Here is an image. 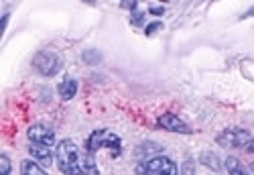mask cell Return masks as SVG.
<instances>
[{
	"label": "cell",
	"mask_w": 254,
	"mask_h": 175,
	"mask_svg": "<svg viewBox=\"0 0 254 175\" xmlns=\"http://www.w3.org/2000/svg\"><path fill=\"white\" fill-rule=\"evenodd\" d=\"M159 29H163V25H161V23H153V25H149V27H146V29H144V33H146V35H149V37H151V35H153V33H157Z\"/></svg>",
	"instance_id": "18"
},
{
	"label": "cell",
	"mask_w": 254,
	"mask_h": 175,
	"mask_svg": "<svg viewBox=\"0 0 254 175\" xmlns=\"http://www.w3.org/2000/svg\"><path fill=\"white\" fill-rule=\"evenodd\" d=\"M199 163L205 165V167H209V169H214V171H220L222 169V163H220L218 155H216V153H209V151H203L201 153V155H199Z\"/></svg>",
	"instance_id": "12"
},
{
	"label": "cell",
	"mask_w": 254,
	"mask_h": 175,
	"mask_svg": "<svg viewBox=\"0 0 254 175\" xmlns=\"http://www.w3.org/2000/svg\"><path fill=\"white\" fill-rule=\"evenodd\" d=\"M100 149H108L114 157L120 155V151H122V141L118 135H114L112 130L108 128H98L94 130V133L88 137L86 141V151L90 153V155H94V153H98Z\"/></svg>",
	"instance_id": "2"
},
{
	"label": "cell",
	"mask_w": 254,
	"mask_h": 175,
	"mask_svg": "<svg viewBox=\"0 0 254 175\" xmlns=\"http://www.w3.org/2000/svg\"><path fill=\"white\" fill-rule=\"evenodd\" d=\"M130 23L132 25H136V27H140L142 23H144V12H140V10H136L132 16H130Z\"/></svg>",
	"instance_id": "16"
},
{
	"label": "cell",
	"mask_w": 254,
	"mask_h": 175,
	"mask_svg": "<svg viewBox=\"0 0 254 175\" xmlns=\"http://www.w3.org/2000/svg\"><path fill=\"white\" fill-rule=\"evenodd\" d=\"M161 151H163L161 145H155V143H142V145L136 147V157L144 161V159H151L149 155H153V153H161Z\"/></svg>",
	"instance_id": "11"
},
{
	"label": "cell",
	"mask_w": 254,
	"mask_h": 175,
	"mask_svg": "<svg viewBox=\"0 0 254 175\" xmlns=\"http://www.w3.org/2000/svg\"><path fill=\"white\" fill-rule=\"evenodd\" d=\"M0 163H2V175H10V159H8V155L0 157Z\"/></svg>",
	"instance_id": "17"
},
{
	"label": "cell",
	"mask_w": 254,
	"mask_h": 175,
	"mask_svg": "<svg viewBox=\"0 0 254 175\" xmlns=\"http://www.w3.org/2000/svg\"><path fill=\"white\" fill-rule=\"evenodd\" d=\"M55 161L65 175H98V165L90 153H83L71 139H63L55 147Z\"/></svg>",
	"instance_id": "1"
},
{
	"label": "cell",
	"mask_w": 254,
	"mask_h": 175,
	"mask_svg": "<svg viewBox=\"0 0 254 175\" xmlns=\"http://www.w3.org/2000/svg\"><path fill=\"white\" fill-rule=\"evenodd\" d=\"M250 171H252V175H254V163H250Z\"/></svg>",
	"instance_id": "23"
},
{
	"label": "cell",
	"mask_w": 254,
	"mask_h": 175,
	"mask_svg": "<svg viewBox=\"0 0 254 175\" xmlns=\"http://www.w3.org/2000/svg\"><path fill=\"white\" fill-rule=\"evenodd\" d=\"M27 137H29L31 143H37V145H45V147L55 145V130L51 126H47V124H33V126H29Z\"/></svg>",
	"instance_id": "6"
},
{
	"label": "cell",
	"mask_w": 254,
	"mask_h": 175,
	"mask_svg": "<svg viewBox=\"0 0 254 175\" xmlns=\"http://www.w3.org/2000/svg\"><path fill=\"white\" fill-rule=\"evenodd\" d=\"M122 6H124V8H132V10H134V8H136V2H122Z\"/></svg>",
	"instance_id": "20"
},
{
	"label": "cell",
	"mask_w": 254,
	"mask_h": 175,
	"mask_svg": "<svg viewBox=\"0 0 254 175\" xmlns=\"http://www.w3.org/2000/svg\"><path fill=\"white\" fill-rule=\"evenodd\" d=\"M157 124H159L161 128L169 130V133H181V135H189V133H191V128H189L179 116H175V114H171V112L159 116Z\"/></svg>",
	"instance_id": "7"
},
{
	"label": "cell",
	"mask_w": 254,
	"mask_h": 175,
	"mask_svg": "<svg viewBox=\"0 0 254 175\" xmlns=\"http://www.w3.org/2000/svg\"><path fill=\"white\" fill-rule=\"evenodd\" d=\"M252 14H254V8H250V10L246 12V16H252Z\"/></svg>",
	"instance_id": "22"
},
{
	"label": "cell",
	"mask_w": 254,
	"mask_h": 175,
	"mask_svg": "<svg viewBox=\"0 0 254 175\" xmlns=\"http://www.w3.org/2000/svg\"><path fill=\"white\" fill-rule=\"evenodd\" d=\"M226 169H228L230 175H248V169L236 157H228L226 159Z\"/></svg>",
	"instance_id": "13"
},
{
	"label": "cell",
	"mask_w": 254,
	"mask_h": 175,
	"mask_svg": "<svg viewBox=\"0 0 254 175\" xmlns=\"http://www.w3.org/2000/svg\"><path fill=\"white\" fill-rule=\"evenodd\" d=\"M181 175H195V159H187L181 167Z\"/></svg>",
	"instance_id": "15"
},
{
	"label": "cell",
	"mask_w": 254,
	"mask_h": 175,
	"mask_svg": "<svg viewBox=\"0 0 254 175\" xmlns=\"http://www.w3.org/2000/svg\"><path fill=\"white\" fill-rule=\"evenodd\" d=\"M29 153L33 155V159H37L39 165H43V167H51V165H53V153H51V147L31 143V145H29Z\"/></svg>",
	"instance_id": "8"
},
{
	"label": "cell",
	"mask_w": 254,
	"mask_h": 175,
	"mask_svg": "<svg viewBox=\"0 0 254 175\" xmlns=\"http://www.w3.org/2000/svg\"><path fill=\"white\" fill-rule=\"evenodd\" d=\"M20 175H47V173L35 159H25L20 163Z\"/></svg>",
	"instance_id": "10"
},
{
	"label": "cell",
	"mask_w": 254,
	"mask_h": 175,
	"mask_svg": "<svg viewBox=\"0 0 254 175\" xmlns=\"http://www.w3.org/2000/svg\"><path fill=\"white\" fill-rule=\"evenodd\" d=\"M216 143L226 147V149H244L252 143V137L246 128H238V126H232L226 128L216 137Z\"/></svg>",
	"instance_id": "4"
},
{
	"label": "cell",
	"mask_w": 254,
	"mask_h": 175,
	"mask_svg": "<svg viewBox=\"0 0 254 175\" xmlns=\"http://www.w3.org/2000/svg\"><path fill=\"white\" fill-rule=\"evenodd\" d=\"M81 59L86 61V63H90V65H94V63H98L102 59V53L98 49H86V51L81 53Z\"/></svg>",
	"instance_id": "14"
},
{
	"label": "cell",
	"mask_w": 254,
	"mask_h": 175,
	"mask_svg": "<svg viewBox=\"0 0 254 175\" xmlns=\"http://www.w3.org/2000/svg\"><path fill=\"white\" fill-rule=\"evenodd\" d=\"M136 175H177V165L169 157H151L134 167Z\"/></svg>",
	"instance_id": "3"
},
{
	"label": "cell",
	"mask_w": 254,
	"mask_h": 175,
	"mask_svg": "<svg viewBox=\"0 0 254 175\" xmlns=\"http://www.w3.org/2000/svg\"><path fill=\"white\" fill-rule=\"evenodd\" d=\"M248 151H252V153H254V137H252V143L248 145Z\"/></svg>",
	"instance_id": "21"
},
{
	"label": "cell",
	"mask_w": 254,
	"mask_h": 175,
	"mask_svg": "<svg viewBox=\"0 0 254 175\" xmlns=\"http://www.w3.org/2000/svg\"><path fill=\"white\" fill-rule=\"evenodd\" d=\"M33 65L41 76L51 78V76L59 74V70H61V57L53 51H39L33 59Z\"/></svg>",
	"instance_id": "5"
},
{
	"label": "cell",
	"mask_w": 254,
	"mask_h": 175,
	"mask_svg": "<svg viewBox=\"0 0 254 175\" xmlns=\"http://www.w3.org/2000/svg\"><path fill=\"white\" fill-rule=\"evenodd\" d=\"M57 94L61 96V100H71L77 94V82L73 78H65L57 86Z\"/></svg>",
	"instance_id": "9"
},
{
	"label": "cell",
	"mask_w": 254,
	"mask_h": 175,
	"mask_svg": "<svg viewBox=\"0 0 254 175\" xmlns=\"http://www.w3.org/2000/svg\"><path fill=\"white\" fill-rule=\"evenodd\" d=\"M149 12L159 16V14H163V12H165V8H163V6H151V10H149Z\"/></svg>",
	"instance_id": "19"
}]
</instances>
